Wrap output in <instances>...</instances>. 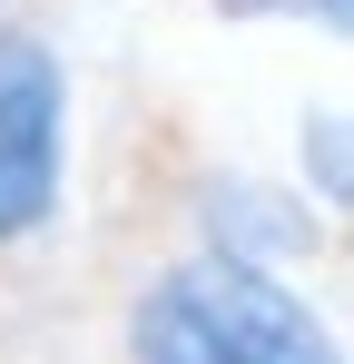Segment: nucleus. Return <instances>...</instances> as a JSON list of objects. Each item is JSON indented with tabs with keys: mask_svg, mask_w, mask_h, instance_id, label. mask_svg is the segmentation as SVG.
<instances>
[{
	"mask_svg": "<svg viewBox=\"0 0 354 364\" xmlns=\"http://www.w3.org/2000/svg\"><path fill=\"white\" fill-rule=\"evenodd\" d=\"M128 364H345V345L286 266H236L197 246L138 286Z\"/></svg>",
	"mask_w": 354,
	"mask_h": 364,
	"instance_id": "f257e3e1",
	"label": "nucleus"
},
{
	"mask_svg": "<svg viewBox=\"0 0 354 364\" xmlns=\"http://www.w3.org/2000/svg\"><path fill=\"white\" fill-rule=\"evenodd\" d=\"M69 187V69L40 30L0 20V256L59 217Z\"/></svg>",
	"mask_w": 354,
	"mask_h": 364,
	"instance_id": "f03ea898",
	"label": "nucleus"
},
{
	"mask_svg": "<svg viewBox=\"0 0 354 364\" xmlns=\"http://www.w3.org/2000/svg\"><path fill=\"white\" fill-rule=\"evenodd\" d=\"M0 20H10V0H0Z\"/></svg>",
	"mask_w": 354,
	"mask_h": 364,
	"instance_id": "7ed1b4c3",
	"label": "nucleus"
}]
</instances>
